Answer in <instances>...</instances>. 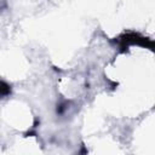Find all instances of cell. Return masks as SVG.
Segmentation results:
<instances>
[{
	"mask_svg": "<svg viewBox=\"0 0 155 155\" xmlns=\"http://www.w3.org/2000/svg\"><path fill=\"white\" fill-rule=\"evenodd\" d=\"M10 92H11L10 86L5 81H1V96L2 97H6L7 94H10Z\"/></svg>",
	"mask_w": 155,
	"mask_h": 155,
	"instance_id": "1",
	"label": "cell"
}]
</instances>
